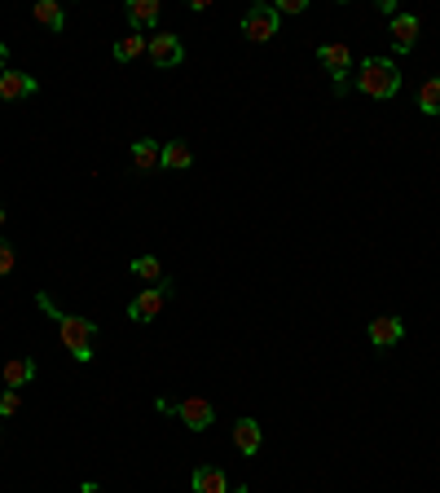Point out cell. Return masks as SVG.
<instances>
[{"mask_svg":"<svg viewBox=\"0 0 440 493\" xmlns=\"http://www.w3.org/2000/svg\"><path fill=\"white\" fill-rule=\"evenodd\" d=\"M36 304L45 309V318H54V327H57V335H62V344H66V353L80 361V366H89L97 353H93V339H97V322L93 318H80V313H62L54 300L40 291L36 295Z\"/></svg>","mask_w":440,"mask_h":493,"instance_id":"cell-1","label":"cell"},{"mask_svg":"<svg viewBox=\"0 0 440 493\" xmlns=\"http://www.w3.org/2000/svg\"><path fill=\"white\" fill-rule=\"evenodd\" d=\"M352 84H357V93L370 98V102H392V98L401 93V71H396L392 57H361Z\"/></svg>","mask_w":440,"mask_h":493,"instance_id":"cell-2","label":"cell"},{"mask_svg":"<svg viewBox=\"0 0 440 493\" xmlns=\"http://www.w3.org/2000/svg\"><path fill=\"white\" fill-rule=\"evenodd\" d=\"M317 62H322V71L330 75L334 93H348V84H352V71H357V62H352V49H348V45H339V40H330V45H317Z\"/></svg>","mask_w":440,"mask_h":493,"instance_id":"cell-3","label":"cell"},{"mask_svg":"<svg viewBox=\"0 0 440 493\" xmlns=\"http://www.w3.org/2000/svg\"><path fill=\"white\" fill-rule=\"evenodd\" d=\"M167 300H172V282L164 277L159 286H146L141 295H132V300H128V318H132V322H155V318L164 313Z\"/></svg>","mask_w":440,"mask_h":493,"instance_id":"cell-4","label":"cell"},{"mask_svg":"<svg viewBox=\"0 0 440 493\" xmlns=\"http://www.w3.org/2000/svg\"><path fill=\"white\" fill-rule=\"evenodd\" d=\"M277 9L274 4H251L247 13H242V36L247 40H256V45H265V40H274L277 36Z\"/></svg>","mask_w":440,"mask_h":493,"instance_id":"cell-5","label":"cell"},{"mask_svg":"<svg viewBox=\"0 0 440 493\" xmlns=\"http://www.w3.org/2000/svg\"><path fill=\"white\" fill-rule=\"evenodd\" d=\"M172 414H176L190 432H207V428L216 423V405H212L207 396H185L181 405H172Z\"/></svg>","mask_w":440,"mask_h":493,"instance_id":"cell-6","label":"cell"},{"mask_svg":"<svg viewBox=\"0 0 440 493\" xmlns=\"http://www.w3.org/2000/svg\"><path fill=\"white\" fill-rule=\"evenodd\" d=\"M146 54H150L155 66L172 71V66H181V62H185V45H181V36H172V31H155V36H150V45H146Z\"/></svg>","mask_w":440,"mask_h":493,"instance_id":"cell-7","label":"cell"},{"mask_svg":"<svg viewBox=\"0 0 440 493\" xmlns=\"http://www.w3.org/2000/svg\"><path fill=\"white\" fill-rule=\"evenodd\" d=\"M366 335H370V344L384 353V348H396V344L405 339V322H401V318H370Z\"/></svg>","mask_w":440,"mask_h":493,"instance_id":"cell-8","label":"cell"},{"mask_svg":"<svg viewBox=\"0 0 440 493\" xmlns=\"http://www.w3.org/2000/svg\"><path fill=\"white\" fill-rule=\"evenodd\" d=\"M159 13H164V4L159 0H128V22H132V31L137 36H155V22H159Z\"/></svg>","mask_w":440,"mask_h":493,"instance_id":"cell-9","label":"cell"},{"mask_svg":"<svg viewBox=\"0 0 440 493\" xmlns=\"http://www.w3.org/2000/svg\"><path fill=\"white\" fill-rule=\"evenodd\" d=\"M387 36H392V49L396 54H414V45H419V18L414 13H396Z\"/></svg>","mask_w":440,"mask_h":493,"instance_id":"cell-10","label":"cell"},{"mask_svg":"<svg viewBox=\"0 0 440 493\" xmlns=\"http://www.w3.org/2000/svg\"><path fill=\"white\" fill-rule=\"evenodd\" d=\"M233 445H238V454L256 458V454H260V445H265L260 423H256V419H233Z\"/></svg>","mask_w":440,"mask_h":493,"instance_id":"cell-11","label":"cell"},{"mask_svg":"<svg viewBox=\"0 0 440 493\" xmlns=\"http://www.w3.org/2000/svg\"><path fill=\"white\" fill-rule=\"evenodd\" d=\"M36 89H40V84H36L27 71H4V75H0V98H4V102H22V98H31Z\"/></svg>","mask_w":440,"mask_h":493,"instance_id":"cell-12","label":"cell"},{"mask_svg":"<svg viewBox=\"0 0 440 493\" xmlns=\"http://www.w3.org/2000/svg\"><path fill=\"white\" fill-rule=\"evenodd\" d=\"M128 159H132L137 172H155V167H164V146H159V141H150V137H141V141H132Z\"/></svg>","mask_w":440,"mask_h":493,"instance_id":"cell-13","label":"cell"},{"mask_svg":"<svg viewBox=\"0 0 440 493\" xmlns=\"http://www.w3.org/2000/svg\"><path fill=\"white\" fill-rule=\"evenodd\" d=\"M190 485H194V493H233L229 476H224L220 467H194Z\"/></svg>","mask_w":440,"mask_h":493,"instance_id":"cell-14","label":"cell"},{"mask_svg":"<svg viewBox=\"0 0 440 493\" xmlns=\"http://www.w3.org/2000/svg\"><path fill=\"white\" fill-rule=\"evenodd\" d=\"M0 375H4V387H27L36 379V357H9Z\"/></svg>","mask_w":440,"mask_h":493,"instance_id":"cell-15","label":"cell"},{"mask_svg":"<svg viewBox=\"0 0 440 493\" xmlns=\"http://www.w3.org/2000/svg\"><path fill=\"white\" fill-rule=\"evenodd\" d=\"M164 167L167 172H185V167H194V150H190L185 141H164Z\"/></svg>","mask_w":440,"mask_h":493,"instance_id":"cell-16","label":"cell"},{"mask_svg":"<svg viewBox=\"0 0 440 493\" xmlns=\"http://www.w3.org/2000/svg\"><path fill=\"white\" fill-rule=\"evenodd\" d=\"M146 45H150V36H137V31L119 36V40H114V62H132V57H141L146 54Z\"/></svg>","mask_w":440,"mask_h":493,"instance_id":"cell-17","label":"cell"},{"mask_svg":"<svg viewBox=\"0 0 440 493\" xmlns=\"http://www.w3.org/2000/svg\"><path fill=\"white\" fill-rule=\"evenodd\" d=\"M31 13H36V22H40V27H49V31H62V27H66V13H62V4H57V0H40Z\"/></svg>","mask_w":440,"mask_h":493,"instance_id":"cell-18","label":"cell"},{"mask_svg":"<svg viewBox=\"0 0 440 493\" xmlns=\"http://www.w3.org/2000/svg\"><path fill=\"white\" fill-rule=\"evenodd\" d=\"M419 110L432 115V119H440V80H423V89H419Z\"/></svg>","mask_w":440,"mask_h":493,"instance_id":"cell-19","label":"cell"},{"mask_svg":"<svg viewBox=\"0 0 440 493\" xmlns=\"http://www.w3.org/2000/svg\"><path fill=\"white\" fill-rule=\"evenodd\" d=\"M132 274L141 277V282H150V286H159V282H164V265H159L155 256H137V260H132Z\"/></svg>","mask_w":440,"mask_h":493,"instance_id":"cell-20","label":"cell"},{"mask_svg":"<svg viewBox=\"0 0 440 493\" xmlns=\"http://www.w3.org/2000/svg\"><path fill=\"white\" fill-rule=\"evenodd\" d=\"M22 410V396H18V387H4L0 392V419H13Z\"/></svg>","mask_w":440,"mask_h":493,"instance_id":"cell-21","label":"cell"},{"mask_svg":"<svg viewBox=\"0 0 440 493\" xmlns=\"http://www.w3.org/2000/svg\"><path fill=\"white\" fill-rule=\"evenodd\" d=\"M13 265H18V256H13L9 238H0V274H13Z\"/></svg>","mask_w":440,"mask_h":493,"instance_id":"cell-22","label":"cell"},{"mask_svg":"<svg viewBox=\"0 0 440 493\" xmlns=\"http://www.w3.org/2000/svg\"><path fill=\"white\" fill-rule=\"evenodd\" d=\"M274 9H277V18H286V13H304V9H309V0H277Z\"/></svg>","mask_w":440,"mask_h":493,"instance_id":"cell-23","label":"cell"},{"mask_svg":"<svg viewBox=\"0 0 440 493\" xmlns=\"http://www.w3.org/2000/svg\"><path fill=\"white\" fill-rule=\"evenodd\" d=\"M4 71H9V45L0 40V75H4Z\"/></svg>","mask_w":440,"mask_h":493,"instance_id":"cell-24","label":"cell"},{"mask_svg":"<svg viewBox=\"0 0 440 493\" xmlns=\"http://www.w3.org/2000/svg\"><path fill=\"white\" fill-rule=\"evenodd\" d=\"M80 493H102V485H93V480H84V485H80Z\"/></svg>","mask_w":440,"mask_h":493,"instance_id":"cell-25","label":"cell"},{"mask_svg":"<svg viewBox=\"0 0 440 493\" xmlns=\"http://www.w3.org/2000/svg\"><path fill=\"white\" fill-rule=\"evenodd\" d=\"M4 220H9V212H4V203H0V229H4Z\"/></svg>","mask_w":440,"mask_h":493,"instance_id":"cell-26","label":"cell"}]
</instances>
